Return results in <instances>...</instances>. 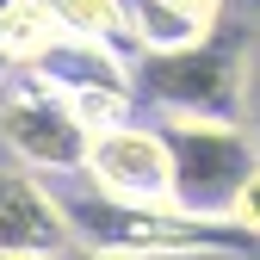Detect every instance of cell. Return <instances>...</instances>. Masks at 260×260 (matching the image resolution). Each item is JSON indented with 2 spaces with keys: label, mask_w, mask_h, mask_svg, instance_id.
I'll return each instance as SVG.
<instances>
[{
  "label": "cell",
  "mask_w": 260,
  "mask_h": 260,
  "mask_svg": "<svg viewBox=\"0 0 260 260\" xmlns=\"http://www.w3.org/2000/svg\"><path fill=\"white\" fill-rule=\"evenodd\" d=\"M69 223H75V248L106 254V260H211V254H254L260 242L230 217H192L174 199L161 205H112L100 192L69 199Z\"/></svg>",
  "instance_id": "6da1fadb"
},
{
  "label": "cell",
  "mask_w": 260,
  "mask_h": 260,
  "mask_svg": "<svg viewBox=\"0 0 260 260\" xmlns=\"http://www.w3.org/2000/svg\"><path fill=\"white\" fill-rule=\"evenodd\" d=\"M130 75H137V93L161 118H223V124H242L248 118V31L217 25L211 38H199L192 50L130 56Z\"/></svg>",
  "instance_id": "7a4b0ae2"
},
{
  "label": "cell",
  "mask_w": 260,
  "mask_h": 260,
  "mask_svg": "<svg viewBox=\"0 0 260 260\" xmlns=\"http://www.w3.org/2000/svg\"><path fill=\"white\" fill-rule=\"evenodd\" d=\"M161 143H168V168H174V205L192 217H230V199L242 180L254 174L260 143L248 124H223V118H161Z\"/></svg>",
  "instance_id": "3957f363"
},
{
  "label": "cell",
  "mask_w": 260,
  "mask_h": 260,
  "mask_svg": "<svg viewBox=\"0 0 260 260\" xmlns=\"http://www.w3.org/2000/svg\"><path fill=\"white\" fill-rule=\"evenodd\" d=\"M0 143H7V155L19 168L62 180V174H81L93 137L44 75H13L0 87Z\"/></svg>",
  "instance_id": "277c9868"
},
{
  "label": "cell",
  "mask_w": 260,
  "mask_h": 260,
  "mask_svg": "<svg viewBox=\"0 0 260 260\" xmlns=\"http://www.w3.org/2000/svg\"><path fill=\"white\" fill-rule=\"evenodd\" d=\"M81 180H87V192H100L112 205H161V199H174L168 143H161L155 124H137V118H124V124L100 130L87 143Z\"/></svg>",
  "instance_id": "5b68a950"
},
{
  "label": "cell",
  "mask_w": 260,
  "mask_h": 260,
  "mask_svg": "<svg viewBox=\"0 0 260 260\" xmlns=\"http://www.w3.org/2000/svg\"><path fill=\"white\" fill-rule=\"evenodd\" d=\"M0 254L7 260H62L75 254V223H69V199L44 180L0 161Z\"/></svg>",
  "instance_id": "8992f818"
},
{
  "label": "cell",
  "mask_w": 260,
  "mask_h": 260,
  "mask_svg": "<svg viewBox=\"0 0 260 260\" xmlns=\"http://www.w3.org/2000/svg\"><path fill=\"white\" fill-rule=\"evenodd\" d=\"M62 38L50 0H0V75H31Z\"/></svg>",
  "instance_id": "52a82bcc"
},
{
  "label": "cell",
  "mask_w": 260,
  "mask_h": 260,
  "mask_svg": "<svg viewBox=\"0 0 260 260\" xmlns=\"http://www.w3.org/2000/svg\"><path fill=\"white\" fill-rule=\"evenodd\" d=\"M50 13L69 38L112 44V50L130 56V0H50Z\"/></svg>",
  "instance_id": "ba28073f"
},
{
  "label": "cell",
  "mask_w": 260,
  "mask_h": 260,
  "mask_svg": "<svg viewBox=\"0 0 260 260\" xmlns=\"http://www.w3.org/2000/svg\"><path fill=\"white\" fill-rule=\"evenodd\" d=\"M230 223H242V230L260 242V161H254V174L242 180V192L230 199Z\"/></svg>",
  "instance_id": "9c48e42d"
},
{
  "label": "cell",
  "mask_w": 260,
  "mask_h": 260,
  "mask_svg": "<svg viewBox=\"0 0 260 260\" xmlns=\"http://www.w3.org/2000/svg\"><path fill=\"white\" fill-rule=\"evenodd\" d=\"M161 7H174L180 19H192V25L217 31V25H223V13H230V0H161Z\"/></svg>",
  "instance_id": "30bf717a"
},
{
  "label": "cell",
  "mask_w": 260,
  "mask_h": 260,
  "mask_svg": "<svg viewBox=\"0 0 260 260\" xmlns=\"http://www.w3.org/2000/svg\"><path fill=\"white\" fill-rule=\"evenodd\" d=\"M62 260H106V254H87V248H75V254H62Z\"/></svg>",
  "instance_id": "8fae6325"
},
{
  "label": "cell",
  "mask_w": 260,
  "mask_h": 260,
  "mask_svg": "<svg viewBox=\"0 0 260 260\" xmlns=\"http://www.w3.org/2000/svg\"><path fill=\"white\" fill-rule=\"evenodd\" d=\"M248 112H254V143H260V100H248Z\"/></svg>",
  "instance_id": "7c38bea8"
},
{
  "label": "cell",
  "mask_w": 260,
  "mask_h": 260,
  "mask_svg": "<svg viewBox=\"0 0 260 260\" xmlns=\"http://www.w3.org/2000/svg\"><path fill=\"white\" fill-rule=\"evenodd\" d=\"M254 13H260V0H254Z\"/></svg>",
  "instance_id": "4fadbf2b"
},
{
  "label": "cell",
  "mask_w": 260,
  "mask_h": 260,
  "mask_svg": "<svg viewBox=\"0 0 260 260\" xmlns=\"http://www.w3.org/2000/svg\"><path fill=\"white\" fill-rule=\"evenodd\" d=\"M0 260H7V254H0Z\"/></svg>",
  "instance_id": "5bb4252c"
}]
</instances>
